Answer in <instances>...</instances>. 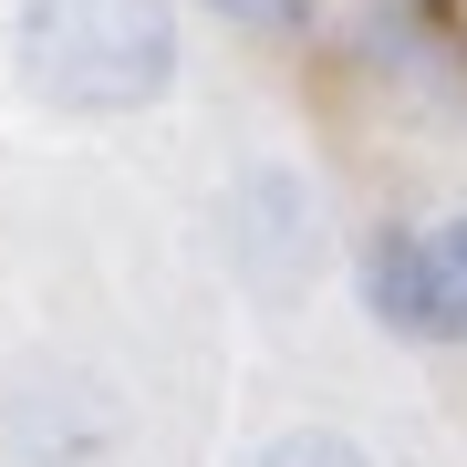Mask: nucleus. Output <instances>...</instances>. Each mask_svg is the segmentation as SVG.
<instances>
[{
  "instance_id": "1",
  "label": "nucleus",
  "mask_w": 467,
  "mask_h": 467,
  "mask_svg": "<svg viewBox=\"0 0 467 467\" xmlns=\"http://www.w3.org/2000/svg\"><path fill=\"white\" fill-rule=\"evenodd\" d=\"M21 84L73 115H135L177 84V0H21Z\"/></svg>"
},
{
  "instance_id": "2",
  "label": "nucleus",
  "mask_w": 467,
  "mask_h": 467,
  "mask_svg": "<svg viewBox=\"0 0 467 467\" xmlns=\"http://www.w3.org/2000/svg\"><path fill=\"white\" fill-rule=\"evenodd\" d=\"M229 250L260 291H291L322 260V198L301 187V167H250L229 187Z\"/></svg>"
},
{
  "instance_id": "3",
  "label": "nucleus",
  "mask_w": 467,
  "mask_h": 467,
  "mask_svg": "<svg viewBox=\"0 0 467 467\" xmlns=\"http://www.w3.org/2000/svg\"><path fill=\"white\" fill-rule=\"evenodd\" d=\"M353 52L384 73V84H426V94H457L467 84V42L436 0H364L353 21Z\"/></svg>"
},
{
  "instance_id": "4",
  "label": "nucleus",
  "mask_w": 467,
  "mask_h": 467,
  "mask_svg": "<svg viewBox=\"0 0 467 467\" xmlns=\"http://www.w3.org/2000/svg\"><path fill=\"white\" fill-rule=\"evenodd\" d=\"M364 312L384 333H416L426 343V260H416V229H384L364 250Z\"/></svg>"
},
{
  "instance_id": "5",
  "label": "nucleus",
  "mask_w": 467,
  "mask_h": 467,
  "mask_svg": "<svg viewBox=\"0 0 467 467\" xmlns=\"http://www.w3.org/2000/svg\"><path fill=\"white\" fill-rule=\"evenodd\" d=\"M416 260H426V343H467V218L416 229Z\"/></svg>"
},
{
  "instance_id": "6",
  "label": "nucleus",
  "mask_w": 467,
  "mask_h": 467,
  "mask_svg": "<svg viewBox=\"0 0 467 467\" xmlns=\"http://www.w3.org/2000/svg\"><path fill=\"white\" fill-rule=\"evenodd\" d=\"M250 467H374V457L353 447L343 426H291V436H270V447H260Z\"/></svg>"
},
{
  "instance_id": "7",
  "label": "nucleus",
  "mask_w": 467,
  "mask_h": 467,
  "mask_svg": "<svg viewBox=\"0 0 467 467\" xmlns=\"http://www.w3.org/2000/svg\"><path fill=\"white\" fill-rule=\"evenodd\" d=\"M208 11H229L239 32H270V42H281V32H301V21H312V0H208Z\"/></svg>"
}]
</instances>
